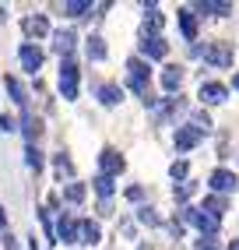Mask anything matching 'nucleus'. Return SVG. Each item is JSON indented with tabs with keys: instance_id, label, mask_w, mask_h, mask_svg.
Listing matches in <instances>:
<instances>
[{
	"instance_id": "obj_1",
	"label": "nucleus",
	"mask_w": 239,
	"mask_h": 250,
	"mask_svg": "<svg viewBox=\"0 0 239 250\" xmlns=\"http://www.w3.org/2000/svg\"><path fill=\"white\" fill-rule=\"evenodd\" d=\"M127 88L144 95V99H151L148 95V60H141V57H130L127 60Z\"/></svg>"
},
{
	"instance_id": "obj_2",
	"label": "nucleus",
	"mask_w": 239,
	"mask_h": 250,
	"mask_svg": "<svg viewBox=\"0 0 239 250\" xmlns=\"http://www.w3.org/2000/svg\"><path fill=\"white\" fill-rule=\"evenodd\" d=\"M197 57H204L215 67H232V42H204L197 46Z\"/></svg>"
},
{
	"instance_id": "obj_3",
	"label": "nucleus",
	"mask_w": 239,
	"mask_h": 250,
	"mask_svg": "<svg viewBox=\"0 0 239 250\" xmlns=\"http://www.w3.org/2000/svg\"><path fill=\"white\" fill-rule=\"evenodd\" d=\"M60 92H63L67 103H71V99H78V63H74L71 57L60 60Z\"/></svg>"
},
{
	"instance_id": "obj_4",
	"label": "nucleus",
	"mask_w": 239,
	"mask_h": 250,
	"mask_svg": "<svg viewBox=\"0 0 239 250\" xmlns=\"http://www.w3.org/2000/svg\"><path fill=\"white\" fill-rule=\"evenodd\" d=\"M127 169V162H123V155L116 152V148H102V155H99V176H120Z\"/></svg>"
},
{
	"instance_id": "obj_5",
	"label": "nucleus",
	"mask_w": 239,
	"mask_h": 250,
	"mask_svg": "<svg viewBox=\"0 0 239 250\" xmlns=\"http://www.w3.org/2000/svg\"><path fill=\"white\" fill-rule=\"evenodd\" d=\"M179 219L190 222V226H197L200 232H215V229H218V219H215V215H208L204 208H183Z\"/></svg>"
},
{
	"instance_id": "obj_6",
	"label": "nucleus",
	"mask_w": 239,
	"mask_h": 250,
	"mask_svg": "<svg viewBox=\"0 0 239 250\" xmlns=\"http://www.w3.org/2000/svg\"><path fill=\"white\" fill-rule=\"evenodd\" d=\"M197 99H200V103H208V106H218V103H225V99H229V88L218 85V81H200Z\"/></svg>"
},
{
	"instance_id": "obj_7",
	"label": "nucleus",
	"mask_w": 239,
	"mask_h": 250,
	"mask_svg": "<svg viewBox=\"0 0 239 250\" xmlns=\"http://www.w3.org/2000/svg\"><path fill=\"white\" fill-rule=\"evenodd\" d=\"M208 183H211V190H215V194H221V197L232 194V190L239 187V180H236V173H232V169H215Z\"/></svg>"
},
{
	"instance_id": "obj_8",
	"label": "nucleus",
	"mask_w": 239,
	"mask_h": 250,
	"mask_svg": "<svg viewBox=\"0 0 239 250\" xmlns=\"http://www.w3.org/2000/svg\"><path fill=\"white\" fill-rule=\"evenodd\" d=\"M141 53H144V60H162V57L169 53V42H165L162 36H144Z\"/></svg>"
},
{
	"instance_id": "obj_9",
	"label": "nucleus",
	"mask_w": 239,
	"mask_h": 250,
	"mask_svg": "<svg viewBox=\"0 0 239 250\" xmlns=\"http://www.w3.org/2000/svg\"><path fill=\"white\" fill-rule=\"evenodd\" d=\"M18 57H21V67H25L28 74H36V71L42 67V49H39V46H32V42L21 46V53H18Z\"/></svg>"
},
{
	"instance_id": "obj_10",
	"label": "nucleus",
	"mask_w": 239,
	"mask_h": 250,
	"mask_svg": "<svg viewBox=\"0 0 239 250\" xmlns=\"http://www.w3.org/2000/svg\"><path fill=\"white\" fill-rule=\"evenodd\" d=\"M200 141V130L194 124H186V127H176V148L179 152H190V148Z\"/></svg>"
},
{
	"instance_id": "obj_11",
	"label": "nucleus",
	"mask_w": 239,
	"mask_h": 250,
	"mask_svg": "<svg viewBox=\"0 0 239 250\" xmlns=\"http://www.w3.org/2000/svg\"><path fill=\"white\" fill-rule=\"evenodd\" d=\"M21 28H25V36L32 39V36H46V32H49V21H46V14H28V18L21 21Z\"/></svg>"
},
{
	"instance_id": "obj_12",
	"label": "nucleus",
	"mask_w": 239,
	"mask_h": 250,
	"mask_svg": "<svg viewBox=\"0 0 239 250\" xmlns=\"http://www.w3.org/2000/svg\"><path fill=\"white\" fill-rule=\"evenodd\" d=\"M102 240V232H99V226L92 222V219H81L78 222V243H84V247H92V243H99Z\"/></svg>"
},
{
	"instance_id": "obj_13",
	"label": "nucleus",
	"mask_w": 239,
	"mask_h": 250,
	"mask_svg": "<svg viewBox=\"0 0 239 250\" xmlns=\"http://www.w3.org/2000/svg\"><path fill=\"white\" fill-rule=\"evenodd\" d=\"M53 39H57V42H53V46H57V53H60V57H71V49H74V42H78L74 32H71V28H60Z\"/></svg>"
},
{
	"instance_id": "obj_14",
	"label": "nucleus",
	"mask_w": 239,
	"mask_h": 250,
	"mask_svg": "<svg viewBox=\"0 0 239 250\" xmlns=\"http://www.w3.org/2000/svg\"><path fill=\"white\" fill-rule=\"evenodd\" d=\"M197 11L200 14H215V18H225V14H232V4H225V0H218V4L215 0H200Z\"/></svg>"
},
{
	"instance_id": "obj_15",
	"label": "nucleus",
	"mask_w": 239,
	"mask_h": 250,
	"mask_svg": "<svg viewBox=\"0 0 239 250\" xmlns=\"http://www.w3.org/2000/svg\"><path fill=\"white\" fill-rule=\"evenodd\" d=\"M57 236H60L63 243H78V222L71 219V215H63V219H60V226H57Z\"/></svg>"
},
{
	"instance_id": "obj_16",
	"label": "nucleus",
	"mask_w": 239,
	"mask_h": 250,
	"mask_svg": "<svg viewBox=\"0 0 239 250\" xmlns=\"http://www.w3.org/2000/svg\"><path fill=\"white\" fill-rule=\"evenodd\" d=\"M179 85H183V67H165L162 71V88L165 92H179Z\"/></svg>"
},
{
	"instance_id": "obj_17",
	"label": "nucleus",
	"mask_w": 239,
	"mask_h": 250,
	"mask_svg": "<svg viewBox=\"0 0 239 250\" xmlns=\"http://www.w3.org/2000/svg\"><path fill=\"white\" fill-rule=\"evenodd\" d=\"M99 99H102V106H116L120 99H123V88L113 85V81H106V85L99 88Z\"/></svg>"
},
{
	"instance_id": "obj_18",
	"label": "nucleus",
	"mask_w": 239,
	"mask_h": 250,
	"mask_svg": "<svg viewBox=\"0 0 239 250\" xmlns=\"http://www.w3.org/2000/svg\"><path fill=\"white\" fill-rule=\"evenodd\" d=\"M179 28H183V36L186 39H197V18H194V11H179Z\"/></svg>"
},
{
	"instance_id": "obj_19",
	"label": "nucleus",
	"mask_w": 239,
	"mask_h": 250,
	"mask_svg": "<svg viewBox=\"0 0 239 250\" xmlns=\"http://www.w3.org/2000/svg\"><path fill=\"white\" fill-rule=\"evenodd\" d=\"M162 25H165L162 11H159V7H151V11H148V18H144V36H148V32H151V36H159Z\"/></svg>"
},
{
	"instance_id": "obj_20",
	"label": "nucleus",
	"mask_w": 239,
	"mask_h": 250,
	"mask_svg": "<svg viewBox=\"0 0 239 250\" xmlns=\"http://www.w3.org/2000/svg\"><path fill=\"white\" fill-rule=\"evenodd\" d=\"M88 11H92L88 0H67V4H63V14H71V18H84Z\"/></svg>"
},
{
	"instance_id": "obj_21",
	"label": "nucleus",
	"mask_w": 239,
	"mask_h": 250,
	"mask_svg": "<svg viewBox=\"0 0 239 250\" xmlns=\"http://www.w3.org/2000/svg\"><path fill=\"white\" fill-rule=\"evenodd\" d=\"M21 127H25V138H28V145L36 141V138H39V130H42V124L36 120V116H28V113L21 116Z\"/></svg>"
},
{
	"instance_id": "obj_22",
	"label": "nucleus",
	"mask_w": 239,
	"mask_h": 250,
	"mask_svg": "<svg viewBox=\"0 0 239 250\" xmlns=\"http://www.w3.org/2000/svg\"><path fill=\"white\" fill-rule=\"evenodd\" d=\"M204 211L218 219V215L225 211V197H221V194H211V197H204Z\"/></svg>"
},
{
	"instance_id": "obj_23",
	"label": "nucleus",
	"mask_w": 239,
	"mask_h": 250,
	"mask_svg": "<svg viewBox=\"0 0 239 250\" xmlns=\"http://www.w3.org/2000/svg\"><path fill=\"white\" fill-rule=\"evenodd\" d=\"M84 49H88V60H102V57H106V42H102V36H92Z\"/></svg>"
},
{
	"instance_id": "obj_24",
	"label": "nucleus",
	"mask_w": 239,
	"mask_h": 250,
	"mask_svg": "<svg viewBox=\"0 0 239 250\" xmlns=\"http://www.w3.org/2000/svg\"><path fill=\"white\" fill-rule=\"evenodd\" d=\"M7 92H11V99H14L18 106L28 103V95H25V88H21V81H18V78H7Z\"/></svg>"
},
{
	"instance_id": "obj_25",
	"label": "nucleus",
	"mask_w": 239,
	"mask_h": 250,
	"mask_svg": "<svg viewBox=\"0 0 239 250\" xmlns=\"http://www.w3.org/2000/svg\"><path fill=\"white\" fill-rule=\"evenodd\" d=\"M63 197H67L71 205H81V201H84V183H67Z\"/></svg>"
},
{
	"instance_id": "obj_26",
	"label": "nucleus",
	"mask_w": 239,
	"mask_h": 250,
	"mask_svg": "<svg viewBox=\"0 0 239 250\" xmlns=\"http://www.w3.org/2000/svg\"><path fill=\"white\" fill-rule=\"evenodd\" d=\"M95 194L102 197V201H109L113 197V180L109 176H95Z\"/></svg>"
},
{
	"instance_id": "obj_27",
	"label": "nucleus",
	"mask_w": 239,
	"mask_h": 250,
	"mask_svg": "<svg viewBox=\"0 0 239 250\" xmlns=\"http://www.w3.org/2000/svg\"><path fill=\"white\" fill-rule=\"evenodd\" d=\"M25 162H28V166H32V169H36V173L42 169V152H39L36 145H28V148H25Z\"/></svg>"
},
{
	"instance_id": "obj_28",
	"label": "nucleus",
	"mask_w": 239,
	"mask_h": 250,
	"mask_svg": "<svg viewBox=\"0 0 239 250\" xmlns=\"http://www.w3.org/2000/svg\"><path fill=\"white\" fill-rule=\"evenodd\" d=\"M186 169H190V166H186V162L179 159V162L169 166V176H173V180H186Z\"/></svg>"
},
{
	"instance_id": "obj_29",
	"label": "nucleus",
	"mask_w": 239,
	"mask_h": 250,
	"mask_svg": "<svg viewBox=\"0 0 239 250\" xmlns=\"http://www.w3.org/2000/svg\"><path fill=\"white\" fill-rule=\"evenodd\" d=\"M138 219H141L144 226H159V215H155V208H141V211H138Z\"/></svg>"
},
{
	"instance_id": "obj_30",
	"label": "nucleus",
	"mask_w": 239,
	"mask_h": 250,
	"mask_svg": "<svg viewBox=\"0 0 239 250\" xmlns=\"http://www.w3.org/2000/svg\"><path fill=\"white\" fill-rule=\"evenodd\" d=\"M194 190H197V187H194V183H179V187H176L173 194H176V201H186V197H190Z\"/></svg>"
},
{
	"instance_id": "obj_31",
	"label": "nucleus",
	"mask_w": 239,
	"mask_h": 250,
	"mask_svg": "<svg viewBox=\"0 0 239 250\" xmlns=\"http://www.w3.org/2000/svg\"><path fill=\"white\" fill-rule=\"evenodd\" d=\"M57 169H60V173H74V166H71V159H67L63 152L57 155Z\"/></svg>"
},
{
	"instance_id": "obj_32",
	"label": "nucleus",
	"mask_w": 239,
	"mask_h": 250,
	"mask_svg": "<svg viewBox=\"0 0 239 250\" xmlns=\"http://www.w3.org/2000/svg\"><path fill=\"white\" fill-rule=\"evenodd\" d=\"M0 127H4V130H14V120H11V116L4 113V116H0Z\"/></svg>"
},
{
	"instance_id": "obj_33",
	"label": "nucleus",
	"mask_w": 239,
	"mask_h": 250,
	"mask_svg": "<svg viewBox=\"0 0 239 250\" xmlns=\"http://www.w3.org/2000/svg\"><path fill=\"white\" fill-rule=\"evenodd\" d=\"M200 250H215V243L211 240H200Z\"/></svg>"
},
{
	"instance_id": "obj_34",
	"label": "nucleus",
	"mask_w": 239,
	"mask_h": 250,
	"mask_svg": "<svg viewBox=\"0 0 239 250\" xmlns=\"http://www.w3.org/2000/svg\"><path fill=\"white\" fill-rule=\"evenodd\" d=\"M4 226H7V211H4V208H0V229H4Z\"/></svg>"
},
{
	"instance_id": "obj_35",
	"label": "nucleus",
	"mask_w": 239,
	"mask_h": 250,
	"mask_svg": "<svg viewBox=\"0 0 239 250\" xmlns=\"http://www.w3.org/2000/svg\"><path fill=\"white\" fill-rule=\"evenodd\" d=\"M232 88H236V92H239V74H232Z\"/></svg>"
},
{
	"instance_id": "obj_36",
	"label": "nucleus",
	"mask_w": 239,
	"mask_h": 250,
	"mask_svg": "<svg viewBox=\"0 0 239 250\" xmlns=\"http://www.w3.org/2000/svg\"><path fill=\"white\" fill-rule=\"evenodd\" d=\"M229 250H239V240H232V243H229Z\"/></svg>"
}]
</instances>
